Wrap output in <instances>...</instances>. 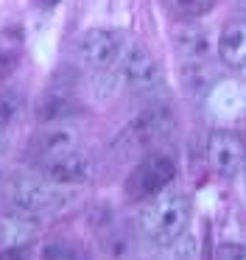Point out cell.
Listing matches in <instances>:
<instances>
[{"instance_id":"obj_11","label":"cell","mask_w":246,"mask_h":260,"mask_svg":"<svg viewBox=\"0 0 246 260\" xmlns=\"http://www.w3.org/2000/svg\"><path fill=\"white\" fill-rule=\"evenodd\" d=\"M73 148H78L76 132L65 129V126H53V129H48V132H42V135L34 137V151H37L39 162L48 159V157H56V154L73 151Z\"/></svg>"},{"instance_id":"obj_9","label":"cell","mask_w":246,"mask_h":260,"mask_svg":"<svg viewBox=\"0 0 246 260\" xmlns=\"http://www.w3.org/2000/svg\"><path fill=\"white\" fill-rule=\"evenodd\" d=\"M218 56H221V62L232 70L246 68V20H232V23L221 31Z\"/></svg>"},{"instance_id":"obj_4","label":"cell","mask_w":246,"mask_h":260,"mask_svg":"<svg viewBox=\"0 0 246 260\" xmlns=\"http://www.w3.org/2000/svg\"><path fill=\"white\" fill-rule=\"evenodd\" d=\"M126 48V34L120 28H89L76 42L78 59L89 70H106L117 64Z\"/></svg>"},{"instance_id":"obj_16","label":"cell","mask_w":246,"mask_h":260,"mask_svg":"<svg viewBox=\"0 0 246 260\" xmlns=\"http://www.w3.org/2000/svg\"><path fill=\"white\" fill-rule=\"evenodd\" d=\"M42 260H89L84 249L70 246V243H50L42 252Z\"/></svg>"},{"instance_id":"obj_15","label":"cell","mask_w":246,"mask_h":260,"mask_svg":"<svg viewBox=\"0 0 246 260\" xmlns=\"http://www.w3.org/2000/svg\"><path fill=\"white\" fill-rule=\"evenodd\" d=\"M165 6L179 17H201L216 6V0H165Z\"/></svg>"},{"instance_id":"obj_2","label":"cell","mask_w":246,"mask_h":260,"mask_svg":"<svg viewBox=\"0 0 246 260\" xmlns=\"http://www.w3.org/2000/svg\"><path fill=\"white\" fill-rule=\"evenodd\" d=\"M9 202L14 210H22L28 215H50L59 213L67 204V193L62 190L56 182H50L48 176L42 174H14L9 179Z\"/></svg>"},{"instance_id":"obj_7","label":"cell","mask_w":246,"mask_h":260,"mask_svg":"<svg viewBox=\"0 0 246 260\" xmlns=\"http://www.w3.org/2000/svg\"><path fill=\"white\" fill-rule=\"evenodd\" d=\"M173 126H176L173 109L168 104H151L134 118V123L129 126V135L134 146H154L173 135Z\"/></svg>"},{"instance_id":"obj_13","label":"cell","mask_w":246,"mask_h":260,"mask_svg":"<svg viewBox=\"0 0 246 260\" xmlns=\"http://www.w3.org/2000/svg\"><path fill=\"white\" fill-rule=\"evenodd\" d=\"M173 45L179 48V53H182L184 59H204L207 51H210V37H207V31L201 28H193V25H188V28H179L176 34H173Z\"/></svg>"},{"instance_id":"obj_21","label":"cell","mask_w":246,"mask_h":260,"mask_svg":"<svg viewBox=\"0 0 246 260\" xmlns=\"http://www.w3.org/2000/svg\"><path fill=\"white\" fill-rule=\"evenodd\" d=\"M240 3H243V9H246V0H240Z\"/></svg>"},{"instance_id":"obj_18","label":"cell","mask_w":246,"mask_h":260,"mask_svg":"<svg viewBox=\"0 0 246 260\" xmlns=\"http://www.w3.org/2000/svg\"><path fill=\"white\" fill-rule=\"evenodd\" d=\"M216 260H246V243H221Z\"/></svg>"},{"instance_id":"obj_19","label":"cell","mask_w":246,"mask_h":260,"mask_svg":"<svg viewBox=\"0 0 246 260\" xmlns=\"http://www.w3.org/2000/svg\"><path fill=\"white\" fill-rule=\"evenodd\" d=\"M9 151V135H6V126H0V157Z\"/></svg>"},{"instance_id":"obj_22","label":"cell","mask_w":246,"mask_h":260,"mask_svg":"<svg viewBox=\"0 0 246 260\" xmlns=\"http://www.w3.org/2000/svg\"><path fill=\"white\" fill-rule=\"evenodd\" d=\"M243 171H246V165H243Z\"/></svg>"},{"instance_id":"obj_3","label":"cell","mask_w":246,"mask_h":260,"mask_svg":"<svg viewBox=\"0 0 246 260\" xmlns=\"http://www.w3.org/2000/svg\"><path fill=\"white\" fill-rule=\"evenodd\" d=\"M176 176V165L165 154H148L143 157L126 176V196L132 202H145V199L162 193Z\"/></svg>"},{"instance_id":"obj_10","label":"cell","mask_w":246,"mask_h":260,"mask_svg":"<svg viewBox=\"0 0 246 260\" xmlns=\"http://www.w3.org/2000/svg\"><path fill=\"white\" fill-rule=\"evenodd\" d=\"M39 232V218L28 215L22 210H14L3 218V243L9 249H22L28 241H34Z\"/></svg>"},{"instance_id":"obj_12","label":"cell","mask_w":246,"mask_h":260,"mask_svg":"<svg viewBox=\"0 0 246 260\" xmlns=\"http://www.w3.org/2000/svg\"><path fill=\"white\" fill-rule=\"evenodd\" d=\"M81 112V104L76 101L73 92H50L39 101V120H62V118H70V115Z\"/></svg>"},{"instance_id":"obj_17","label":"cell","mask_w":246,"mask_h":260,"mask_svg":"<svg viewBox=\"0 0 246 260\" xmlns=\"http://www.w3.org/2000/svg\"><path fill=\"white\" fill-rule=\"evenodd\" d=\"M17 64H20V53L9 51V48H0V79H9L17 70Z\"/></svg>"},{"instance_id":"obj_5","label":"cell","mask_w":246,"mask_h":260,"mask_svg":"<svg viewBox=\"0 0 246 260\" xmlns=\"http://www.w3.org/2000/svg\"><path fill=\"white\" fill-rule=\"evenodd\" d=\"M123 81L134 92H151L162 81V68L145 45H129L120 56Z\"/></svg>"},{"instance_id":"obj_8","label":"cell","mask_w":246,"mask_h":260,"mask_svg":"<svg viewBox=\"0 0 246 260\" xmlns=\"http://www.w3.org/2000/svg\"><path fill=\"white\" fill-rule=\"evenodd\" d=\"M89 174H93V162L81 148L42 159V176H48L56 185H78V182L89 179Z\"/></svg>"},{"instance_id":"obj_1","label":"cell","mask_w":246,"mask_h":260,"mask_svg":"<svg viewBox=\"0 0 246 260\" xmlns=\"http://www.w3.org/2000/svg\"><path fill=\"white\" fill-rule=\"evenodd\" d=\"M190 202L184 193L162 190L151 196L148 207L140 213V230L154 246H171L188 232Z\"/></svg>"},{"instance_id":"obj_14","label":"cell","mask_w":246,"mask_h":260,"mask_svg":"<svg viewBox=\"0 0 246 260\" xmlns=\"http://www.w3.org/2000/svg\"><path fill=\"white\" fill-rule=\"evenodd\" d=\"M22 109H25V98H22L17 90H3L0 92V126L14 123V120L22 115Z\"/></svg>"},{"instance_id":"obj_20","label":"cell","mask_w":246,"mask_h":260,"mask_svg":"<svg viewBox=\"0 0 246 260\" xmlns=\"http://www.w3.org/2000/svg\"><path fill=\"white\" fill-rule=\"evenodd\" d=\"M37 3H39L42 9H53V6H59L62 0H37Z\"/></svg>"},{"instance_id":"obj_6","label":"cell","mask_w":246,"mask_h":260,"mask_svg":"<svg viewBox=\"0 0 246 260\" xmlns=\"http://www.w3.org/2000/svg\"><path fill=\"white\" fill-rule=\"evenodd\" d=\"M207 159L221 179H235L246 165V146L235 132L218 129L207 140Z\"/></svg>"}]
</instances>
